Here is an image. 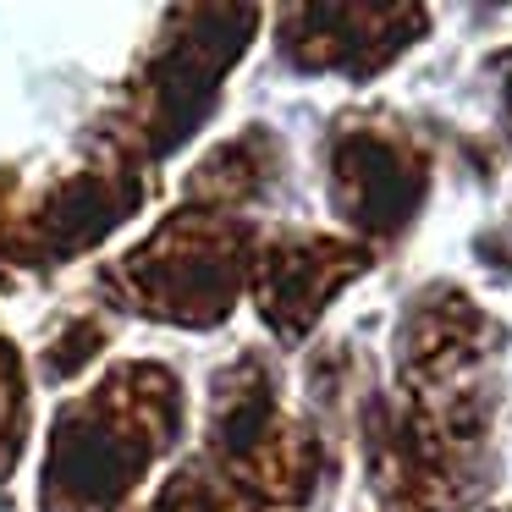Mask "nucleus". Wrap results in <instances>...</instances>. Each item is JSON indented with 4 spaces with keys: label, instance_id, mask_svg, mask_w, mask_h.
I'll return each instance as SVG.
<instances>
[{
    "label": "nucleus",
    "instance_id": "obj_5",
    "mask_svg": "<svg viewBox=\"0 0 512 512\" xmlns=\"http://www.w3.org/2000/svg\"><path fill=\"white\" fill-rule=\"evenodd\" d=\"M358 270H364V254H353L342 243H325V237L276 243V248H265V265H259V314L287 342H298L314 325V314L331 303V292L347 276H358Z\"/></svg>",
    "mask_w": 512,
    "mask_h": 512
},
{
    "label": "nucleus",
    "instance_id": "obj_2",
    "mask_svg": "<svg viewBox=\"0 0 512 512\" xmlns=\"http://www.w3.org/2000/svg\"><path fill=\"white\" fill-rule=\"evenodd\" d=\"M133 303L155 320L215 325L243 287V232L215 210H182L122 265Z\"/></svg>",
    "mask_w": 512,
    "mask_h": 512
},
{
    "label": "nucleus",
    "instance_id": "obj_6",
    "mask_svg": "<svg viewBox=\"0 0 512 512\" xmlns=\"http://www.w3.org/2000/svg\"><path fill=\"white\" fill-rule=\"evenodd\" d=\"M138 204V182L133 177H72L67 188H56L45 199V210L28 221V248L34 259H72L78 248L100 243L116 221H127Z\"/></svg>",
    "mask_w": 512,
    "mask_h": 512
},
{
    "label": "nucleus",
    "instance_id": "obj_7",
    "mask_svg": "<svg viewBox=\"0 0 512 512\" xmlns=\"http://www.w3.org/2000/svg\"><path fill=\"white\" fill-rule=\"evenodd\" d=\"M155 512H248V496L237 490V479H215L210 468H188L166 485Z\"/></svg>",
    "mask_w": 512,
    "mask_h": 512
},
{
    "label": "nucleus",
    "instance_id": "obj_1",
    "mask_svg": "<svg viewBox=\"0 0 512 512\" xmlns=\"http://www.w3.org/2000/svg\"><path fill=\"white\" fill-rule=\"evenodd\" d=\"M182 424V391L160 364H127L72 402L50 435V512H111Z\"/></svg>",
    "mask_w": 512,
    "mask_h": 512
},
{
    "label": "nucleus",
    "instance_id": "obj_3",
    "mask_svg": "<svg viewBox=\"0 0 512 512\" xmlns=\"http://www.w3.org/2000/svg\"><path fill=\"white\" fill-rule=\"evenodd\" d=\"M182 28H171L166 50L149 67V116L155 127L149 149L166 155L177 149L193 127L204 122V111L215 105V89L226 83V67L237 61V50L254 34V12H232V6H204V12H182Z\"/></svg>",
    "mask_w": 512,
    "mask_h": 512
},
{
    "label": "nucleus",
    "instance_id": "obj_4",
    "mask_svg": "<svg viewBox=\"0 0 512 512\" xmlns=\"http://www.w3.org/2000/svg\"><path fill=\"white\" fill-rule=\"evenodd\" d=\"M424 199V166L380 133H347L336 144V204L364 232H397Z\"/></svg>",
    "mask_w": 512,
    "mask_h": 512
}]
</instances>
